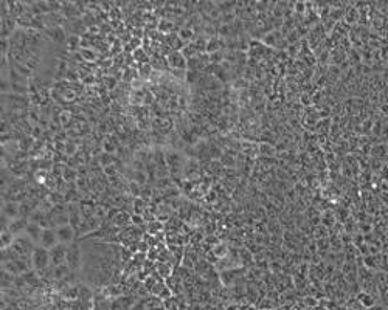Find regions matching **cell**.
Returning <instances> with one entry per match:
<instances>
[{"mask_svg":"<svg viewBox=\"0 0 388 310\" xmlns=\"http://www.w3.org/2000/svg\"><path fill=\"white\" fill-rule=\"evenodd\" d=\"M82 260H84V253H82L79 241H75L67 247V259H65V265L70 268V272L78 273L82 267Z\"/></svg>","mask_w":388,"mask_h":310,"instance_id":"obj_1","label":"cell"},{"mask_svg":"<svg viewBox=\"0 0 388 310\" xmlns=\"http://www.w3.org/2000/svg\"><path fill=\"white\" fill-rule=\"evenodd\" d=\"M10 248L14 253L16 259H19V258H28V256L33 255V251H35L36 243L33 242L25 233H23V234L18 236V238L14 239V242L11 243Z\"/></svg>","mask_w":388,"mask_h":310,"instance_id":"obj_2","label":"cell"},{"mask_svg":"<svg viewBox=\"0 0 388 310\" xmlns=\"http://www.w3.org/2000/svg\"><path fill=\"white\" fill-rule=\"evenodd\" d=\"M31 260H33V268L36 272H42L45 268H48L50 264V250H47L40 245H36L35 251L31 255Z\"/></svg>","mask_w":388,"mask_h":310,"instance_id":"obj_3","label":"cell"},{"mask_svg":"<svg viewBox=\"0 0 388 310\" xmlns=\"http://www.w3.org/2000/svg\"><path fill=\"white\" fill-rule=\"evenodd\" d=\"M55 230H56L57 241H59V243H62V245L69 247L70 243H73V242H75V239L78 238L75 228H73L72 225H62V226L55 228Z\"/></svg>","mask_w":388,"mask_h":310,"instance_id":"obj_4","label":"cell"},{"mask_svg":"<svg viewBox=\"0 0 388 310\" xmlns=\"http://www.w3.org/2000/svg\"><path fill=\"white\" fill-rule=\"evenodd\" d=\"M65 259H67V245H62V243H57L56 247L50 250V264L52 267H59L65 264Z\"/></svg>","mask_w":388,"mask_h":310,"instance_id":"obj_5","label":"cell"},{"mask_svg":"<svg viewBox=\"0 0 388 310\" xmlns=\"http://www.w3.org/2000/svg\"><path fill=\"white\" fill-rule=\"evenodd\" d=\"M168 65L172 70H186L188 69V59L180 52H171L166 56Z\"/></svg>","mask_w":388,"mask_h":310,"instance_id":"obj_6","label":"cell"},{"mask_svg":"<svg viewBox=\"0 0 388 310\" xmlns=\"http://www.w3.org/2000/svg\"><path fill=\"white\" fill-rule=\"evenodd\" d=\"M57 243H59V241H57L55 228H44V233H42V236H40L39 245L47 248V250H52L53 247L57 245Z\"/></svg>","mask_w":388,"mask_h":310,"instance_id":"obj_7","label":"cell"},{"mask_svg":"<svg viewBox=\"0 0 388 310\" xmlns=\"http://www.w3.org/2000/svg\"><path fill=\"white\" fill-rule=\"evenodd\" d=\"M30 224V220L25 219V217H18V219H13L10 226H8V231H10L14 238H18V236L23 234L27 230V226Z\"/></svg>","mask_w":388,"mask_h":310,"instance_id":"obj_8","label":"cell"},{"mask_svg":"<svg viewBox=\"0 0 388 310\" xmlns=\"http://www.w3.org/2000/svg\"><path fill=\"white\" fill-rule=\"evenodd\" d=\"M42 233H44V226L39 225V224H33V222L28 224L27 230H25V234L36 243V245H39V241H40V236H42Z\"/></svg>","mask_w":388,"mask_h":310,"instance_id":"obj_9","label":"cell"},{"mask_svg":"<svg viewBox=\"0 0 388 310\" xmlns=\"http://www.w3.org/2000/svg\"><path fill=\"white\" fill-rule=\"evenodd\" d=\"M19 208H20V203H18V202H3L2 203V214L10 217L11 220L18 219L19 217Z\"/></svg>","mask_w":388,"mask_h":310,"instance_id":"obj_10","label":"cell"},{"mask_svg":"<svg viewBox=\"0 0 388 310\" xmlns=\"http://www.w3.org/2000/svg\"><path fill=\"white\" fill-rule=\"evenodd\" d=\"M159 31L163 33V34H172L176 31V23L172 22L171 19H160L159 20Z\"/></svg>","mask_w":388,"mask_h":310,"instance_id":"obj_11","label":"cell"},{"mask_svg":"<svg viewBox=\"0 0 388 310\" xmlns=\"http://www.w3.org/2000/svg\"><path fill=\"white\" fill-rule=\"evenodd\" d=\"M81 45V37L79 36H67V42H65V47L67 50H70L72 53L78 50V47Z\"/></svg>","mask_w":388,"mask_h":310,"instance_id":"obj_12","label":"cell"},{"mask_svg":"<svg viewBox=\"0 0 388 310\" xmlns=\"http://www.w3.org/2000/svg\"><path fill=\"white\" fill-rule=\"evenodd\" d=\"M81 59L86 61V62H93L96 59V53L93 50H90V48H81Z\"/></svg>","mask_w":388,"mask_h":310,"instance_id":"obj_13","label":"cell"},{"mask_svg":"<svg viewBox=\"0 0 388 310\" xmlns=\"http://www.w3.org/2000/svg\"><path fill=\"white\" fill-rule=\"evenodd\" d=\"M162 230H165V226H163V224L160 222V220H154V222L148 224V231L152 233V236H155L157 233L162 231Z\"/></svg>","mask_w":388,"mask_h":310,"instance_id":"obj_14","label":"cell"},{"mask_svg":"<svg viewBox=\"0 0 388 310\" xmlns=\"http://www.w3.org/2000/svg\"><path fill=\"white\" fill-rule=\"evenodd\" d=\"M157 275L160 276V278H169L171 276V268H169V265H166V264H159L157 265Z\"/></svg>","mask_w":388,"mask_h":310,"instance_id":"obj_15","label":"cell"},{"mask_svg":"<svg viewBox=\"0 0 388 310\" xmlns=\"http://www.w3.org/2000/svg\"><path fill=\"white\" fill-rule=\"evenodd\" d=\"M191 36H193V31L189 30V27L185 25V27H182V28L179 30V37H180L182 40H184L185 44L188 42L189 39H191Z\"/></svg>","mask_w":388,"mask_h":310,"instance_id":"obj_16","label":"cell"}]
</instances>
